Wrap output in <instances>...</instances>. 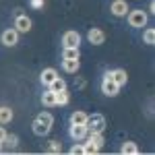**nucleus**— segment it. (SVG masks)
<instances>
[{
  "label": "nucleus",
  "mask_w": 155,
  "mask_h": 155,
  "mask_svg": "<svg viewBox=\"0 0 155 155\" xmlns=\"http://www.w3.org/2000/svg\"><path fill=\"white\" fill-rule=\"evenodd\" d=\"M128 25L130 27H137V29H143L147 21H149V15L143 11V8H134V11H128Z\"/></svg>",
  "instance_id": "obj_1"
},
{
  "label": "nucleus",
  "mask_w": 155,
  "mask_h": 155,
  "mask_svg": "<svg viewBox=\"0 0 155 155\" xmlns=\"http://www.w3.org/2000/svg\"><path fill=\"white\" fill-rule=\"evenodd\" d=\"M89 132H104L106 130V118L101 114H87V122H85Z\"/></svg>",
  "instance_id": "obj_2"
},
{
  "label": "nucleus",
  "mask_w": 155,
  "mask_h": 155,
  "mask_svg": "<svg viewBox=\"0 0 155 155\" xmlns=\"http://www.w3.org/2000/svg\"><path fill=\"white\" fill-rule=\"evenodd\" d=\"M19 31L11 27V29H6V31H2V35H0V41H2V46H6V48H12V46H17L19 44Z\"/></svg>",
  "instance_id": "obj_3"
},
{
  "label": "nucleus",
  "mask_w": 155,
  "mask_h": 155,
  "mask_svg": "<svg viewBox=\"0 0 155 155\" xmlns=\"http://www.w3.org/2000/svg\"><path fill=\"white\" fill-rule=\"evenodd\" d=\"M87 134H89V130H87L85 124H71V139L74 143H79V141L83 143L87 139Z\"/></svg>",
  "instance_id": "obj_4"
},
{
  "label": "nucleus",
  "mask_w": 155,
  "mask_h": 155,
  "mask_svg": "<svg viewBox=\"0 0 155 155\" xmlns=\"http://www.w3.org/2000/svg\"><path fill=\"white\" fill-rule=\"evenodd\" d=\"M62 44H64V48H79L81 46V35L77 31H66L62 35Z\"/></svg>",
  "instance_id": "obj_5"
},
{
  "label": "nucleus",
  "mask_w": 155,
  "mask_h": 155,
  "mask_svg": "<svg viewBox=\"0 0 155 155\" xmlns=\"http://www.w3.org/2000/svg\"><path fill=\"white\" fill-rule=\"evenodd\" d=\"M118 91H120V85H116L112 79H104L101 81V93L107 97H116L118 95Z\"/></svg>",
  "instance_id": "obj_6"
},
{
  "label": "nucleus",
  "mask_w": 155,
  "mask_h": 155,
  "mask_svg": "<svg viewBox=\"0 0 155 155\" xmlns=\"http://www.w3.org/2000/svg\"><path fill=\"white\" fill-rule=\"evenodd\" d=\"M110 11H112L114 17H126L128 4H126V0H114V2L110 4Z\"/></svg>",
  "instance_id": "obj_7"
},
{
  "label": "nucleus",
  "mask_w": 155,
  "mask_h": 155,
  "mask_svg": "<svg viewBox=\"0 0 155 155\" xmlns=\"http://www.w3.org/2000/svg\"><path fill=\"white\" fill-rule=\"evenodd\" d=\"M15 29H17L19 33H27V31L31 29V19H29L27 15H17V19H15Z\"/></svg>",
  "instance_id": "obj_8"
},
{
  "label": "nucleus",
  "mask_w": 155,
  "mask_h": 155,
  "mask_svg": "<svg viewBox=\"0 0 155 155\" xmlns=\"http://www.w3.org/2000/svg\"><path fill=\"white\" fill-rule=\"evenodd\" d=\"M87 39H89L93 46H101V44L106 41V33H104L99 27H93V29H89V33H87Z\"/></svg>",
  "instance_id": "obj_9"
},
{
  "label": "nucleus",
  "mask_w": 155,
  "mask_h": 155,
  "mask_svg": "<svg viewBox=\"0 0 155 155\" xmlns=\"http://www.w3.org/2000/svg\"><path fill=\"white\" fill-rule=\"evenodd\" d=\"M56 77H58V71L50 66V68H44V71H41V74H39V81H41V85H46V87H48V85L52 83Z\"/></svg>",
  "instance_id": "obj_10"
},
{
  "label": "nucleus",
  "mask_w": 155,
  "mask_h": 155,
  "mask_svg": "<svg viewBox=\"0 0 155 155\" xmlns=\"http://www.w3.org/2000/svg\"><path fill=\"white\" fill-rule=\"evenodd\" d=\"M110 79L114 81L116 85H126V81H128V74H126V71L124 68H116V71H112V74H110Z\"/></svg>",
  "instance_id": "obj_11"
},
{
  "label": "nucleus",
  "mask_w": 155,
  "mask_h": 155,
  "mask_svg": "<svg viewBox=\"0 0 155 155\" xmlns=\"http://www.w3.org/2000/svg\"><path fill=\"white\" fill-rule=\"evenodd\" d=\"M31 130H33V134H37V137H46L52 128H50V126H46L44 122H39V120L35 118V120H33V124H31Z\"/></svg>",
  "instance_id": "obj_12"
},
{
  "label": "nucleus",
  "mask_w": 155,
  "mask_h": 155,
  "mask_svg": "<svg viewBox=\"0 0 155 155\" xmlns=\"http://www.w3.org/2000/svg\"><path fill=\"white\" fill-rule=\"evenodd\" d=\"M62 68H64V72H77L79 68H81V58L62 60Z\"/></svg>",
  "instance_id": "obj_13"
},
{
  "label": "nucleus",
  "mask_w": 155,
  "mask_h": 155,
  "mask_svg": "<svg viewBox=\"0 0 155 155\" xmlns=\"http://www.w3.org/2000/svg\"><path fill=\"white\" fill-rule=\"evenodd\" d=\"M85 141L93 143V145L97 147V149H101V147H104V143H106V141H104V132H89Z\"/></svg>",
  "instance_id": "obj_14"
},
{
  "label": "nucleus",
  "mask_w": 155,
  "mask_h": 155,
  "mask_svg": "<svg viewBox=\"0 0 155 155\" xmlns=\"http://www.w3.org/2000/svg\"><path fill=\"white\" fill-rule=\"evenodd\" d=\"M120 153L122 155H139V147H137V143H132V141H126V143H122Z\"/></svg>",
  "instance_id": "obj_15"
},
{
  "label": "nucleus",
  "mask_w": 155,
  "mask_h": 155,
  "mask_svg": "<svg viewBox=\"0 0 155 155\" xmlns=\"http://www.w3.org/2000/svg\"><path fill=\"white\" fill-rule=\"evenodd\" d=\"M12 116L15 114H12V110L8 106H0V124H8L12 120Z\"/></svg>",
  "instance_id": "obj_16"
},
{
  "label": "nucleus",
  "mask_w": 155,
  "mask_h": 155,
  "mask_svg": "<svg viewBox=\"0 0 155 155\" xmlns=\"http://www.w3.org/2000/svg\"><path fill=\"white\" fill-rule=\"evenodd\" d=\"M41 104H44V106H48V107H54V106H56V93L48 89V91L41 95Z\"/></svg>",
  "instance_id": "obj_17"
},
{
  "label": "nucleus",
  "mask_w": 155,
  "mask_h": 155,
  "mask_svg": "<svg viewBox=\"0 0 155 155\" xmlns=\"http://www.w3.org/2000/svg\"><path fill=\"white\" fill-rule=\"evenodd\" d=\"M48 89L50 91H62V89H66V81H64L62 77H56V79L48 85Z\"/></svg>",
  "instance_id": "obj_18"
},
{
  "label": "nucleus",
  "mask_w": 155,
  "mask_h": 155,
  "mask_svg": "<svg viewBox=\"0 0 155 155\" xmlns=\"http://www.w3.org/2000/svg\"><path fill=\"white\" fill-rule=\"evenodd\" d=\"M85 122H87V114H85L83 110H77V112H72L71 124H85Z\"/></svg>",
  "instance_id": "obj_19"
},
{
  "label": "nucleus",
  "mask_w": 155,
  "mask_h": 155,
  "mask_svg": "<svg viewBox=\"0 0 155 155\" xmlns=\"http://www.w3.org/2000/svg\"><path fill=\"white\" fill-rule=\"evenodd\" d=\"M56 93V106H66L68 101H71V95L66 93V89H62V91H54Z\"/></svg>",
  "instance_id": "obj_20"
},
{
  "label": "nucleus",
  "mask_w": 155,
  "mask_h": 155,
  "mask_svg": "<svg viewBox=\"0 0 155 155\" xmlns=\"http://www.w3.org/2000/svg\"><path fill=\"white\" fill-rule=\"evenodd\" d=\"M72 58H81V52H79V48H64L62 60H72Z\"/></svg>",
  "instance_id": "obj_21"
},
{
  "label": "nucleus",
  "mask_w": 155,
  "mask_h": 155,
  "mask_svg": "<svg viewBox=\"0 0 155 155\" xmlns=\"http://www.w3.org/2000/svg\"><path fill=\"white\" fill-rule=\"evenodd\" d=\"M37 120H39V122H44L46 126H50V128H52V124H54V116H52L50 112H41V114L37 116Z\"/></svg>",
  "instance_id": "obj_22"
},
{
  "label": "nucleus",
  "mask_w": 155,
  "mask_h": 155,
  "mask_svg": "<svg viewBox=\"0 0 155 155\" xmlns=\"http://www.w3.org/2000/svg\"><path fill=\"white\" fill-rule=\"evenodd\" d=\"M2 145H6V147L15 149V147L19 145V137H17V134H6V139L2 141Z\"/></svg>",
  "instance_id": "obj_23"
},
{
  "label": "nucleus",
  "mask_w": 155,
  "mask_h": 155,
  "mask_svg": "<svg viewBox=\"0 0 155 155\" xmlns=\"http://www.w3.org/2000/svg\"><path fill=\"white\" fill-rule=\"evenodd\" d=\"M143 39H145V44H149V46H153V44H155V31H153V29H145V33H143Z\"/></svg>",
  "instance_id": "obj_24"
},
{
  "label": "nucleus",
  "mask_w": 155,
  "mask_h": 155,
  "mask_svg": "<svg viewBox=\"0 0 155 155\" xmlns=\"http://www.w3.org/2000/svg\"><path fill=\"white\" fill-rule=\"evenodd\" d=\"M48 153H62V143L60 141H50Z\"/></svg>",
  "instance_id": "obj_25"
},
{
  "label": "nucleus",
  "mask_w": 155,
  "mask_h": 155,
  "mask_svg": "<svg viewBox=\"0 0 155 155\" xmlns=\"http://www.w3.org/2000/svg\"><path fill=\"white\" fill-rule=\"evenodd\" d=\"M71 153H72V155L85 153V149H83V143H81V141H79V145H74V147H72V149H71Z\"/></svg>",
  "instance_id": "obj_26"
},
{
  "label": "nucleus",
  "mask_w": 155,
  "mask_h": 155,
  "mask_svg": "<svg viewBox=\"0 0 155 155\" xmlns=\"http://www.w3.org/2000/svg\"><path fill=\"white\" fill-rule=\"evenodd\" d=\"M74 83H77V87H79V89H85V85H87V81H85V79H81V77H79V79H77V81H74Z\"/></svg>",
  "instance_id": "obj_27"
},
{
  "label": "nucleus",
  "mask_w": 155,
  "mask_h": 155,
  "mask_svg": "<svg viewBox=\"0 0 155 155\" xmlns=\"http://www.w3.org/2000/svg\"><path fill=\"white\" fill-rule=\"evenodd\" d=\"M6 134H8V132L4 130V124H0V143H2V141L6 139Z\"/></svg>",
  "instance_id": "obj_28"
},
{
  "label": "nucleus",
  "mask_w": 155,
  "mask_h": 155,
  "mask_svg": "<svg viewBox=\"0 0 155 155\" xmlns=\"http://www.w3.org/2000/svg\"><path fill=\"white\" fill-rule=\"evenodd\" d=\"M31 6L33 8H41L44 6V0H31Z\"/></svg>",
  "instance_id": "obj_29"
},
{
  "label": "nucleus",
  "mask_w": 155,
  "mask_h": 155,
  "mask_svg": "<svg viewBox=\"0 0 155 155\" xmlns=\"http://www.w3.org/2000/svg\"><path fill=\"white\" fill-rule=\"evenodd\" d=\"M149 12H155V2H153V0L149 2Z\"/></svg>",
  "instance_id": "obj_30"
},
{
  "label": "nucleus",
  "mask_w": 155,
  "mask_h": 155,
  "mask_svg": "<svg viewBox=\"0 0 155 155\" xmlns=\"http://www.w3.org/2000/svg\"><path fill=\"white\" fill-rule=\"evenodd\" d=\"M0 151H2V143H0Z\"/></svg>",
  "instance_id": "obj_31"
}]
</instances>
